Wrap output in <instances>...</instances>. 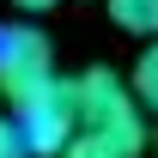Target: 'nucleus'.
Segmentation results:
<instances>
[{"label": "nucleus", "mask_w": 158, "mask_h": 158, "mask_svg": "<svg viewBox=\"0 0 158 158\" xmlns=\"http://www.w3.org/2000/svg\"><path fill=\"white\" fill-rule=\"evenodd\" d=\"M73 116H79V134H98L103 146H116V158L146 152V116L128 98L122 73H110V67H85L73 79Z\"/></svg>", "instance_id": "f257e3e1"}, {"label": "nucleus", "mask_w": 158, "mask_h": 158, "mask_svg": "<svg viewBox=\"0 0 158 158\" xmlns=\"http://www.w3.org/2000/svg\"><path fill=\"white\" fill-rule=\"evenodd\" d=\"M12 128H19V140H24V152H31V158H55L61 146L79 134V116H73V79L55 73L37 98L12 103Z\"/></svg>", "instance_id": "f03ea898"}, {"label": "nucleus", "mask_w": 158, "mask_h": 158, "mask_svg": "<svg viewBox=\"0 0 158 158\" xmlns=\"http://www.w3.org/2000/svg\"><path fill=\"white\" fill-rule=\"evenodd\" d=\"M55 79V43L37 24H6L0 31V98L24 103Z\"/></svg>", "instance_id": "7ed1b4c3"}, {"label": "nucleus", "mask_w": 158, "mask_h": 158, "mask_svg": "<svg viewBox=\"0 0 158 158\" xmlns=\"http://www.w3.org/2000/svg\"><path fill=\"white\" fill-rule=\"evenodd\" d=\"M128 98L140 103V110H158V37L140 49L134 61V73H128Z\"/></svg>", "instance_id": "20e7f679"}, {"label": "nucleus", "mask_w": 158, "mask_h": 158, "mask_svg": "<svg viewBox=\"0 0 158 158\" xmlns=\"http://www.w3.org/2000/svg\"><path fill=\"white\" fill-rule=\"evenodd\" d=\"M110 19H116L122 31H134V37L152 43L158 37V0H110Z\"/></svg>", "instance_id": "39448f33"}, {"label": "nucleus", "mask_w": 158, "mask_h": 158, "mask_svg": "<svg viewBox=\"0 0 158 158\" xmlns=\"http://www.w3.org/2000/svg\"><path fill=\"white\" fill-rule=\"evenodd\" d=\"M55 158H116V146H103L98 134H73V140H67Z\"/></svg>", "instance_id": "423d86ee"}, {"label": "nucleus", "mask_w": 158, "mask_h": 158, "mask_svg": "<svg viewBox=\"0 0 158 158\" xmlns=\"http://www.w3.org/2000/svg\"><path fill=\"white\" fill-rule=\"evenodd\" d=\"M0 158H31L24 140H19V128H12V116H0Z\"/></svg>", "instance_id": "0eeeda50"}, {"label": "nucleus", "mask_w": 158, "mask_h": 158, "mask_svg": "<svg viewBox=\"0 0 158 158\" xmlns=\"http://www.w3.org/2000/svg\"><path fill=\"white\" fill-rule=\"evenodd\" d=\"M12 6H19V12H49L55 0H12Z\"/></svg>", "instance_id": "6e6552de"}]
</instances>
